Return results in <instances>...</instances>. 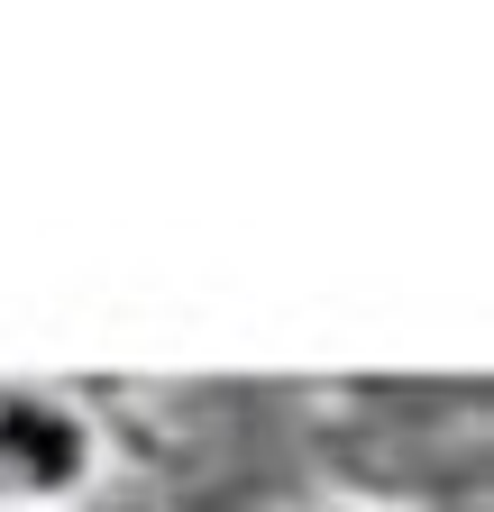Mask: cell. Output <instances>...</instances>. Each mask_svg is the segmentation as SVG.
<instances>
[{"label":"cell","mask_w":494,"mask_h":512,"mask_svg":"<svg viewBox=\"0 0 494 512\" xmlns=\"http://www.w3.org/2000/svg\"><path fill=\"white\" fill-rule=\"evenodd\" d=\"M92 467V430L37 394H0V512H37L74 494Z\"/></svg>","instance_id":"cell-1"}]
</instances>
